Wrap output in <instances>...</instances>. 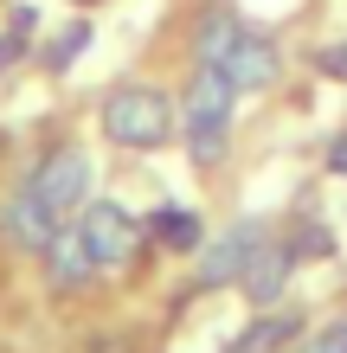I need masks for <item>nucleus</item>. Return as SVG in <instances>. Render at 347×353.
I'll return each mask as SVG.
<instances>
[{
	"instance_id": "9b49d317",
	"label": "nucleus",
	"mask_w": 347,
	"mask_h": 353,
	"mask_svg": "<svg viewBox=\"0 0 347 353\" xmlns=\"http://www.w3.org/2000/svg\"><path fill=\"white\" fill-rule=\"evenodd\" d=\"M290 334H296V321H290V315H264V321H251V327H244V334H238L226 353H277Z\"/></svg>"
},
{
	"instance_id": "0eeeda50",
	"label": "nucleus",
	"mask_w": 347,
	"mask_h": 353,
	"mask_svg": "<svg viewBox=\"0 0 347 353\" xmlns=\"http://www.w3.org/2000/svg\"><path fill=\"white\" fill-rule=\"evenodd\" d=\"M219 71H226L238 90H264V84H277V46H270V39H257V32H238Z\"/></svg>"
},
{
	"instance_id": "f8f14e48",
	"label": "nucleus",
	"mask_w": 347,
	"mask_h": 353,
	"mask_svg": "<svg viewBox=\"0 0 347 353\" xmlns=\"http://www.w3.org/2000/svg\"><path fill=\"white\" fill-rule=\"evenodd\" d=\"M244 26H232V19H206L199 26V65H226V52H232V39Z\"/></svg>"
},
{
	"instance_id": "f03ea898",
	"label": "nucleus",
	"mask_w": 347,
	"mask_h": 353,
	"mask_svg": "<svg viewBox=\"0 0 347 353\" xmlns=\"http://www.w3.org/2000/svg\"><path fill=\"white\" fill-rule=\"evenodd\" d=\"M103 129H110V141H122V148H161L168 129H174V110H168L161 90L129 84V90H116L103 103Z\"/></svg>"
},
{
	"instance_id": "6e6552de",
	"label": "nucleus",
	"mask_w": 347,
	"mask_h": 353,
	"mask_svg": "<svg viewBox=\"0 0 347 353\" xmlns=\"http://www.w3.org/2000/svg\"><path fill=\"white\" fill-rule=\"evenodd\" d=\"M90 270H97V257H90L84 232H58V238L46 244V276H52L58 289H77V283H90Z\"/></svg>"
},
{
	"instance_id": "9d476101",
	"label": "nucleus",
	"mask_w": 347,
	"mask_h": 353,
	"mask_svg": "<svg viewBox=\"0 0 347 353\" xmlns=\"http://www.w3.org/2000/svg\"><path fill=\"white\" fill-rule=\"evenodd\" d=\"M148 232L168 244V251H199V219L180 212V205H161V212L148 219Z\"/></svg>"
},
{
	"instance_id": "f257e3e1",
	"label": "nucleus",
	"mask_w": 347,
	"mask_h": 353,
	"mask_svg": "<svg viewBox=\"0 0 347 353\" xmlns=\"http://www.w3.org/2000/svg\"><path fill=\"white\" fill-rule=\"evenodd\" d=\"M232 97L238 84L219 65H199L193 90H187V148L199 168H212L219 154H226V135H232Z\"/></svg>"
},
{
	"instance_id": "4468645a",
	"label": "nucleus",
	"mask_w": 347,
	"mask_h": 353,
	"mask_svg": "<svg viewBox=\"0 0 347 353\" xmlns=\"http://www.w3.org/2000/svg\"><path fill=\"white\" fill-rule=\"evenodd\" d=\"M302 353H347V321H335V327H321V334H309V341H302Z\"/></svg>"
},
{
	"instance_id": "39448f33",
	"label": "nucleus",
	"mask_w": 347,
	"mask_h": 353,
	"mask_svg": "<svg viewBox=\"0 0 347 353\" xmlns=\"http://www.w3.org/2000/svg\"><path fill=\"white\" fill-rule=\"evenodd\" d=\"M77 232H84L97 270H116V263L135 257V219L122 212V205H84V225H77Z\"/></svg>"
},
{
	"instance_id": "20e7f679",
	"label": "nucleus",
	"mask_w": 347,
	"mask_h": 353,
	"mask_svg": "<svg viewBox=\"0 0 347 353\" xmlns=\"http://www.w3.org/2000/svg\"><path fill=\"white\" fill-rule=\"evenodd\" d=\"M264 225L257 219H244V225H232L219 244H206V257H199V283L206 289H219V283H244V270H251V257L264 251Z\"/></svg>"
},
{
	"instance_id": "ddd939ff",
	"label": "nucleus",
	"mask_w": 347,
	"mask_h": 353,
	"mask_svg": "<svg viewBox=\"0 0 347 353\" xmlns=\"http://www.w3.org/2000/svg\"><path fill=\"white\" fill-rule=\"evenodd\" d=\"M84 46H90V26H84V19H71V26L58 32V46L46 52V65H52V71H65V65H71V58L84 52Z\"/></svg>"
},
{
	"instance_id": "423d86ee",
	"label": "nucleus",
	"mask_w": 347,
	"mask_h": 353,
	"mask_svg": "<svg viewBox=\"0 0 347 353\" xmlns=\"http://www.w3.org/2000/svg\"><path fill=\"white\" fill-rule=\"evenodd\" d=\"M0 225H7V238L19 244V251H46V244H52L58 232H65V219H58L52 205L39 199V186H32V180H26V186H19V193L7 199V212H0Z\"/></svg>"
},
{
	"instance_id": "2eb2a0df",
	"label": "nucleus",
	"mask_w": 347,
	"mask_h": 353,
	"mask_svg": "<svg viewBox=\"0 0 347 353\" xmlns=\"http://www.w3.org/2000/svg\"><path fill=\"white\" fill-rule=\"evenodd\" d=\"M321 71H335V77H347V46H328V52H321Z\"/></svg>"
},
{
	"instance_id": "1a4fd4ad",
	"label": "nucleus",
	"mask_w": 347,
	"mask_h": 353,
	"mask_svg": "<svg viewBox=\"0 0 347 353\" xmlns=\"http://www.w3.org/2000/svg\"><path fill=\"white\" fill-rule=\"evenodd\" d=\"M290 263H296L290 244H264V251L251 257V270H244V296L251 302H277L283 283H290Z\"/></svg>"
},
{
	"instance_id": "dca6fc26",
	"label": "nucleus",
	"mask_w": 347,
	"mask_h": 353,
	"mask_svg": "<svg viewBox=\"0 0 347 353\" xmlns=\"http://www.w3.org/2000/svg\"><path fill=\"white\" fill-rule=\"evenodd\" d=\"M328 168H335V174H347V135H341L335 148H328Z\"/></svg>"
},
{
	"instance_id": "7ed1b4c3",
	"label": "nucleus",
	"mask_w": 347,
	"mask_h": 353,
	"mask_svg": "<svg viewBox=\"0 0 347 353\" xmlns=\"http://www.w3.org/2000/svg\"><path fill=\"white\" fill-rule=\"evenodd\" d=\"M32 186H39V199H46L58 219H71L77 205H84V193H90V154H77V148L46 154V168L32 174Z\"/></svg>"
}]
</instances>
